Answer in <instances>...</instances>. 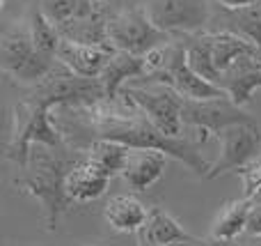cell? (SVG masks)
<instances>
[{
	"mask_svg": "<svg viewBox=\"0 0 261 246\" xmlns=\"http://www.w3.org/2000/svg\"><path fill=\"white\" fill-rule=\"evenodd\" d=\"M71 115H64L60 122L73 124L76 129L87 133L92 141H115L130 150H161L172 159H179L199 177H206L208 164L202 156L199 147L188 138L167 136L156 127L130 99H101L85 106H67ZM85 143V145H87ZM83 145V147H85Z\"/></svg>",
	"mask_w": 261,
	"mask_h": 246,
	"instance_id": "obj_1",
	"label": "cell"
},
{
	"mask_svg": "<svg viewBox=\"0 0 261 246\" xmlns=\"http://www.w3.org/2000/svg\"><path fill=\"white\" fill-rule=\"evenodd\" d=\"M174 39V35L161 30L149 18L144 7L122 9L108 18V41L119 51H128L135 55H144L151 49Z\"/></svg>",
	"mask_w": 261,
	"mask_h": 246,
	"instance_id": "obj_6",
	"label": "cell"
},
{
	"mask_svg": "<svg viewBox=\"0 0 261 246\" xmlns=\"http://www.w3.org/2000/svg\"><path fill=\"white\" fill-rule=\"evenodd\" d=\"M236 26H239V32L252 37L257 44H261V0L254 7L243 9V12H236Z\"/></svg>",
	"mask_w": 261,
	"mask_h": 246,
	"instance_id": "obj_22",
	"label": "cell"
},
{
	"mask_svg": "<svg viewBox=\"0 0 261 246\" xmlns=\"http://www.w3.org/2000/svg\"><path fill=\"white\" fill-rule=\"evenodd\" d=\"M218 141H220V156L211 164L206 180H216L229 170L248 166L261 145V133L257 122H239L222 129L218 133Z\"/></svg>",
	"mask_w": 261,
	"mask_h": 246,
	"instance_id": "obj_9",
	"label": "cell"
},
{
	"mask_svg": "<svg viewBox=\"0 0 261 246\" xmlns=\"http://www.w3.org/2000/svg\"><path fill=\"white\" fill-rule=\"evenodd\" d=\"M35 143L50 147L67 145L62 129L58 127V122L50 115V108L25 97L12 110V136H9L5 156L9 161H14L18 168H25Z\"/></svg>",
	"mask_w": 261,
	"mask_h": 246,
	"instance_id": "obj_4",
	"label": "cell"
},
{
	"mask_svg": "<svg viewBox=\"0 0 261 246\" xmlns=\"http://www.w3.org/2000/svg\"><path fill=\"white\" fill-rule=\"evenodd\" d=\"M234 104H250L252 95L261 87V60L254 55H243L231 67L220 74L216 83Z\"/></svg>",
	"mask_w": 261,
	"mask_h": 246,
	"instance_id": "obj_12",
	"label": "cell"
},
{
	"mask_svg": "<svg viewBox=\"0 0 261 246\" xmlns=\"http://www.w3.org/2000/svg\"><path fill=\"white\" fill-rule=\"evenodd\" d=\"M245 235L261 237V203H252L248 214V226H245Z\"/></svg>",
	"mask_w": 261,
	"mask_h": 246,
	"instance_id": "obj_24",
	"label": "cell"
},
{
	"mask_svg": "<svg viewBox=\"0 0 261 246\" xmlns=\"http://www.w3.org/2000/svg\"><path fill=\"white\" fill-rule=\"evenodd\" d=\"M241 177H243V187H245V198L252 200L254 196L261 191V156H257L254 161H250L248 166L239 168Z\"/></svg>",
	"mask_w": 261,
	"mask_h": 246,
	"instance_id": "obj_23",
	"label": "cell"
},
{
	"mask_svg": "<svg viewBox=\"0 0 261 246\" xmlns=\"http://www.w3.org/2000/svg\"><path fill=\"white\" fill-rule=\"evenodd\" d=\"M190 67L211 83H218L220 74L243 55H254L261 60V46L252 37L236 30L222 32H195L188 35L186 44Z\"/></svg>",
	"mask_w": 261,
	"mask_h": 246,
	"instance_id": "obj_3",
	"label": "cell"
},
{
	"mask_svg": "<svg viewBox=\"0 0 261 246\" xmlns=\"http://www.w3.org/2000/svg\"><path fill=\"white\" fill-rule=\"evenodd\" d=\"M184 127H195L202 131V138L218 136L222 129L239 122H254L252 115L243 110V106L234 104L229 97H213V99H188L184 97V110H181Z\"/></svg>",
	"mask_w": 261,
	"mask_h": 246,
	"instance_id": "obj_8",
	"label": "cell"
},
{
	"mask_svg": "<svg viewBox=\"0 0 261 246\" xmlns=\"http://www.w3.org/2000/svg\"><path fill=\"white\" fill-rule=\"evenodd\" d=\"M110 180H113V175H108L101 166L90 161L85 156V152H83L81 159L67 173L64 191H67L71 203H90V200H96L99 196H103Z\"/></svg>",
	"mask_w": 261,
	"mask_h": 246,
	"instance_id": "obj_13",
	"label": "cell"
},
{
	"mask_svg": "<svg viewBox=\"0 0 261 246\" xmlns=\"http://www.w3.org/2000/svg\"><path fill=\"white\" fill-rule=\"evenodd\" d=\"M218 3H220L225 9H229V12H243V9L254 7L259 0H218Z\"/></svg>",
	"mask_w": 261,
	"mask_h": 246,
	"instance_id": "obj_25",
	"label": "cell"
},
{
	"mask_svg": "<svg viewBox=\"0 0 261 246\" xmlns=\"http://www.w3.org/2000/svg\"><path fill=\"white\" fill-rule=\"evenodd\" d=\"M103 216L119 233H140L147 223L149 210L133 196H115L106 203Z\"/></svg>",
	"mask_w": 261,
	"mask_h": 246,
	"instance_id": "obj_16",
	"label": "cell"
},
{
	"mask_svg": "<svg viewBox=\"0 0 261 246\" xmlns=\"http://www.w3.org/2000/svg\"><path fill=\"white\" fill-rule=\"evenodd\" d=\"M163 246H197V239H181V242H170Z\"/></svg>",
	"mask_w": 261,
	"mask_h": 246,
	"instance_id": "obj_28",
	"label": "cell"
},
{
	"mask_svg": "<svg viewBox=\"0 0 261 246\" xmlns=\"http://www.w3.org/2000/svg\"><path fill=\"white\" fill-rule=\"evenodd\" d=\"M144 12L161 30L170 35H195L211 16L206 0H147Z\"/></svg>",
	"mask_w": 261,
	"mask_h": 246,
	"instance_id": "obj_10",
	"label": "cell"
},
{
	"mask_svg": "<svg viewBox=\"0 0 261 246\" xmlns=\"http://www.w3.org/2000/svg\"><path fill=\"white\" fill-rule=\"evenodd\" d=\"M113 53L115 46L110 44H83V41H73L62 37L55 58L67 69H71L73 74H78V76L99 78Z\"/></svg>",
	"mask_w": 261,
	"mask_h": 246,
	"instance_id": "obj_11",
	"label": "cell"
},
{
	"mask_svg": "<svg viewBox=\"0 0 261 246\" xmlns=\"http://www.w3.org/2000/svg\"><path fill=\"white\" fill-rule=\"evenodd\" d=\"M119 95L133 101L167 136H179L181 133V127H184V120H181L184 97L174 87L165 85V83H144V85L128 83V85L122 87Z\"/></svg>",
	"mask_w": 261,
	"mask_h": 246,
	"instance_id": "obj_7",
	"label": "cell"
},
{
	"mask_svg": "<svg viewBox=\"0 0 261 246\" xmlns=\"http://www.w3.org/2000/svg\"><path fill=\"white\" fill-rule=\"evenodd\" d=\"M37 5L46 14V18L58 26V30L67 23H71L73 18L99 7L96 0H37Z\"/></svg>",
	"mask_w": 261,
	"mask_h": 246,
	"instance_id": "obj_20",
	"label": "cell"
},
{
	"mask_svg": "<svg viewBox=\"0 0 261 246\" xmlns=\"http://www.w3.org/2000/svg\"><path fill=\"white\" fill-rule=\"evenodd\" d=\"M81 150L85 152L87 159L94 161L96 166H101L113 177L124 173L128 154H130V147L122 145V143H115V141H92L85 147H81Z\"/></svg>",
	"mask_w": 261,
	"mask_h": 246,
	"instance_id": "obj_19",
	"label": "cell"
},
{
	"mask_svg": "<svg viewBox=\"0 0 261 246\" xmlns=\"http://www.w3.org/2000/svg\"><path fill=\"white\" fill-rule=\"evenodd\" d=\"M181 239H195L179 226L174 216H170L161 207H151L147 216V223L140 230V246H163Z\"/></svg>",
	"mask_w": 261,
	"mask_h": 246,
	"instance_id": "obj_17",
	"label": "cell"
},
{
	"mask_svg": "<svg viewBox=\"0 0 261 246\" xmlns=\"http://www.w3.org/2000/svg\"><path fill=\"white\" fill-rule=\"evenodd\" d=\"M147 74V60L144 55H135L128 51L115 49L110 60L106 62L99 81L106 90V99H119V92L135 78H142Z\"/></svg>",
	"mask_w": 261,
	"mask_h": 246,
	"instance_id": "obj_14",
	"label": "cell"
},
{
	"mask_svg": "<svg viewBox=\"0 0 261 246\" xmlns=\"http://www.w3.org/2000/svg\"><path fill=\"white\" fill-rule=\"evenodd\" d=\"M83 150L76 154H69V147H50L35 143L30 150V159L23 170V175L16 180V187H21L25 193L41 203L46 214V228L55 230L60 223V216L67 212L69 196L64 191V180L71 166L81 159Z\"/></svg>",
	"mask_w": 261,
	"mask_h": 246,
	"instance_id": "obj_2",
	"label": "cell"
},
{
	"mask_svg": "<svg viewBox=\"0 0 261 246\" xmlns=\"http://www.w3.org/2000/svg\"><path fill=\"white\" fill-rule=\"evenodd\" d=\"M0 67L5 74L14 76L21 83H39L55 67L58 58L37 49L30 35V26H12L0 37Z\"/></svg>",
	"mask_w": 261,
	"mask_h": 246,
	"instance_id": "obj_5",
	"label": "cell"
},
{
	"mask_svg": "<svg viewBox=\"0 0 261 246\" xmlns=\"http://www.w3.org/2000/svg\"><path fill=\"white\" fill-rule=\"evenodd\" d=\"M229 246H261V244L257 242V237H252V235H241V237H236Z\"/></svg>",
	"mask_w": 261,
	"mask_h": 246,
	"instance_id": "obj_26",
	"label": "cell"
},
{
	"mask_svg": "<svg viewBox=\"0 0 261 246\" xmlns=\"http://www.w3.org/2000/svg\"><path fill=\"white\" fill-rule=\"evenodd\" d=\"M167 154L161 150H130L122 177L135 191H147L165 173Z\"/></svg>",
	"mask_w": 261,
	"mask_h": 246,
	"instance_id": "obj_15",
	"label": "cell"
},
{
	"mask_svg": "<svg viewBox=\"0 0 261 246\" xmlns=\"http://www.w3.org/2000/svg\"><path fill=\"white\" fill-rule=\"evenodd\" d=\"M231 242L227 239H218V237H206V239H197V246H229Z\"/></svg>",
	"mask_w": 261,
	"mask_h": 246,
	"instance_id": "obj_27",
	"label": "cell"
},
{
	"mask_svg": "<svg viewBox=\"0 0 261 246\" xmlns=\"http://www.w3.org/2000/svg\"><path fill=\"white\" fill-rule=\"evenodd\" d=\"M28 26H30V35H32V39H35L37 49L48 55L58 53V46H60V41H62V32L58 30L55 23H50L48 18H46V14L41 12L37 3L30 7Z\"/></svg>",
	"mask_w": 261,
	"mask_h": 246,
	"instance_id": "obj_21",
	"label": "cell"
},
{
	"mask_svg": "<svg viewBox=\"0 0 261 246\" xmlns=\"http://www.w3.org/2000/svg\"><path fill=\"white\" fill-rule=\"evenodd\" d=\"M252 200L250 198H241V200H231L222 207V212L218 214V219L211 226V237L227 239L234 242L236 237L245 235V226H248V214Z\"/></svg>",
	"mask_w": 261,
	"mask_h": 246,
	"instance_id": "obj_18",
	"label": "cell"
}]
</instances>
